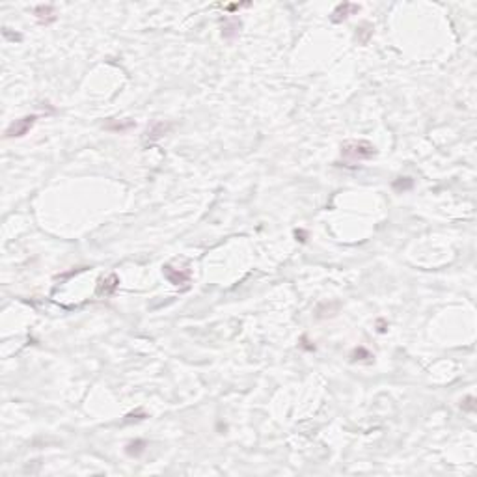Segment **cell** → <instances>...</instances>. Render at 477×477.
Listing matches in <instances>:
<instances>
[{
  "label": "cell",
  "instance_id": "obj_2",
  "mask_svg": "<svg viewBox=\"0 0 477 477\" xmlns=\"http://www.w3.org/2000/svg\"><path fill=\"white\" fill-rule=\"evenodd\" d=\"M36 119H37V116H25L21 117V119H15L11 125L6 129V133H4V138H21V136H25V134L30 133V129L34 127V123H36Z\"/></svg>",
  "mask_w": 477,
  "mask_h": 477
},
{
  "label": "cell",
  "instance_id": "obj_3",
  "mask_svg": "<svg viewBox=\"0 0 477 477\" xmlns=\"http://www.w3.org/2000/svg\"><path fill=\"white\" fill-rule=\"evenodd\" d=\"M170 129H172V123H168V121H155V123H151L147 127V131L144 133V146H153L155 142H159L164 134L170 133Z\"/></svg>",
  "mask_w": 477,
  "mask_h": 477
},
{
  "label": "cell",
  "instance_id": "obj_7",
  "mask_svg": "<svg viewBox=\"0 0 477 477\" xmlns=\"http://www.w3.org/2000/svg\"><path fill=\"white\" fill-rule=\"evenodd\" d=\"M34 15H36L39 25L49 26L56 21V9L52 4H39V6L34 8Z\"/></svg>",
  "mask_w": 477,
  "mask_h": 477
},
{
  "label": "cell",
  "instance_id": "obj_1",
  "mask_svg": "<svg viewBox=\"0 0 477 477\" xmlns=\"http://www.w3.org/2000/svg\"><path fill=\"white\" fill-rule=\"evenodd\" d=\"M377 155V147L367 140H347L341 144V157L347 162H362Z\"/></svg>",
  "mask_w": 477,
  "mask_h": 477
},
{
  "label": "cell",
  "instance_id": "obj_4",
  "mask_svg": "<svg viewBox=\"0 0 477 477\" xmlns=\"http://www.w3.org/2000/svg\"><path fill=\"white\" fill-rule=\"evenodd\" d=\"M362 9L360 4H352V2H341V4H337L335 6V9L332 11V15H330V21L332 23H343V21H347L351 15H356L358 11Z\"/></svg>",
  "mask_w": 477,
  "mask_h": 477
},
{
  "label": "cell",
  "instance_id": "obj_15",
  "mask_svg": "<svg viewBox=\"0 0 477 477\" xmlns=\"http://www.w3.org/2000/svg\"><path fill=\"white\" fill-rule=\"evenodd\" d=\"M366 358H373V356H371V352H369L367 349L358 347V349H354V351H352V360H366Z\"/></svg>",
  "mask_w": 477,
  "mask_h": 477
},
{
  "label": "cell",
  "instance_id": "obj_10",
  "mask_svg": "<svg viewBox=\"0 0 477 477\" xmlns=\"http://www.w3.org/2000/svg\"><path fill=\"white\" fill-rule=\"evenodd\" d=\"M414 186V179L412 177H397L394 183H392V188L395 192H406Z\"/></svg>",
  "mask_w": 477,
  "mask_h": 477
},
{
  "label": "cell",
  "instance_id": "obj_9",
  "mask_svg": "<svg viewBox=\"0 0 477 477\" xmlns=\"http://www.w3.org/2000/svg\"><path fill=\"white\" fill-rule=\"evenodd\" d=\"M146 442L144 440H140V438H136V440H131L129 444L125 445V453L129 455V457H133V459H136V457H140L144 451H146Z\"/></svg>",
  "mask_w": 477,
  "mask_h": 477
},
{
  "label": "cell",
  "instance_id": "obj_11",
  "mask_svg": "<svg viewBox=\"0 0 477 477\" xmlns=\"http://www.w3.org/2000/svg\"><path fill=\"white\" fill-rule=\"evenodd\" d=\"M133 127H134V121L127 119V121H110V123L105 125V129L107 131H114V133H125V131L133 129Z\"/></svg>",
  "mask_w": 477,
  "mask_h": 477
},
{
  "label": "cell",
  "instance_id": "obj_13",
  "mask_svg": "<svg viewBox=\"0 0 477 477\" xmlns=\"http://www.w3.org/2000/svg\"><path fill=\"white\" fill-rule=\"evenodd\" d=\"M332 306V304H330ZM328 304H321L317 308V319H325V317H332V315H335V311H337V308H330Z\"/></svg>",
  "mask_w": 477,
  "mask_h": 477
},
{
  "label": "cell",
  "instance_id": "obj_14",
  "mask_svg": "<svg viewBox=\"0 0 477 477\" xmlns=\"http://www.w3.org/2000/svg\"><path fill=\"white\" fill-rule=\"evenodd\" d=\"M461 408L464 412H476V397H472V395L464 397L461 403Z\"/></svg>",
  "mask_w": 477,
  "mask_h": 477
},
{
  "label": "cell",
  "instance_id": "obj_16",
  "mask_svg": "<svg viewBox=\"0 0 477 477\" xmlns=\"http://www.w3.org/2000/svg\"><path fill=\"white\" fill-rule=\"evenodd\" d=\"M241 8H250V2H243V4H229V6H226V11H227V13H231V11H239Z\"/></svg>",
  "mask_w": 477,
  "mask_h": 477
},
{
  "label": "cell",
  "instance_id": "obj_6",
  "mask_svg": "<svg viewBox=\"0 0 477 477\" xmlns=\"http://www.w3.org/2000/svg\"><path fill=\"white\" fill-rule=\"evenodd\" d=\"M117 285H119V278L116 274H109V276L105 278H99L95 294L97 296H112V294L116 293Z\"/></svg>",
  "mask_w": 477,
  "mask_h": 477
},
{
  "label": "cell",
  "instance_id": "obj_17",
  "mask_svg": "<svg viewBox=\"0 0 477 477\" xmlns=\"http://www.w3.org/2000/svg\"><path fill=\"white\" fill-rule=\"evenodd\" d=\"M294 237H296V241H300V243H306V237H308V233H306L304 229H296V231H294Z\"/></svg>",
  "mask_w": 477,
  "mask_h": 477
},
{
  "label": "cell",
  "instance_id": "obj_5",
  "mask_svg": "<svg viewBox=\"0 0 477 477\" xmlns=\"http://www.w3.org/2000/svg\"><path fill=\"white\" fill-rule=\"evenodd\" d=\"M162 274L166 276V280L174 285H183L190 280V272L186 268H174L172 265H164L162 267Z\"/></svg>",
  "mask_w": 477,
  "mask_h": 477
},
{
  "label": "cell",
  "instance_id": "obj_12",
  "mask_svg": "<svg viewBox=\"0 0 477 477\" xmlns=\"http://www.w3.org/2000/svg\"><path fill=\"white\" fill-rule=\"evenodd\" d=\"M371 36H373V26L369 25V23H362V25L358 26V32H356V39H358L362 45H366Z\"/></svg>",
  "mask_w": 477,
  "mask_h": 477
},
{
  "label": "cell",
  "instance_id": "obj_8",
  "mask_svg": "<svg viewBox=\"0 0 477 477\" xmlns=\"http://www.w3.org/2000/svg\"><path fill=\"white\" fill-rule=\"evenodd\" d=\"M241 28H243V23L239 19H227L224 26H222V37L227 39V41H231V39H235L239 36Z\"/></svg>",
  "mask_w": 477,
  "mask_h": 477
}]
</instances>
